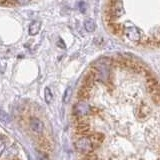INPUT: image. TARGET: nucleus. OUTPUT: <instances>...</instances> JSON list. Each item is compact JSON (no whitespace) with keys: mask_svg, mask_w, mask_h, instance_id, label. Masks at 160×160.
Listing matches in <instances>:
<instances>
[{"mask_svg":"<svg viewBox=\"0 0 160 160\" xmlns=\"http://www.w3.org/2000/svg\"><path fill=\"white\" fill-rule=\"evenodd\" d=\"M37 143H38V146L41 148V150L45 152H49L52 150V146H51V143H50L49 140L46 137H39L37 140Z\"/></svg>","mask_w":160,"mask_h":160,"instance_id":"nucleus-5","label":"nucleus"},{"mask_svg":"<svg viewBox=\"0 0 160 160\" xmlns=\"http://www.w3.org/2000/svg\"><path fill=\"white\" fill-rule=\"evenodd\" d=\"M84 27L86 29V31L93 32L95 30V27H96V25H95V22L92 19H87L86 21L84 22Z\"/></svg>","mask_w":160,"mask_h":160,"instance_id":"nucleus-7","label":"nucleus"},{"mask_svg":"<svg viewBox=\"0 0 160 160\" xmlns=\"http://www.w3.org/2000/svg\"><path fill=\"white\" fill-rule=\"evenodd\" d=\"M122 34L126 37L130 42L134 44L144 43V38L142 35V31L136 26H127L123 29Z\"/></svg>","mask_w":160,"mask_h":160,"instance_id":"nucleus-2","label":"nucleus"},{"mask_svg":"<svg viewBox=\"0 0 160 160\" xmlns=\"http://www.w3.org/2000/svg\"><path fill=\"white\" fill-rule=\"evenodd\" d=\"M102 90V106L80 101L73 116L90 114L102 130L75 131L82 160H160V84L142 65L103 57L90 68Z\"/></svg>","mask_w":160,"mask_h":160,"instance_id":"nucleus-1","label":"nucleus"},{"mask_svg":"<svg viewBox=\"0 0 160 160\" xmlns=\"http://www.w3.org/2000/svg\"><path fill=\"white\" fill-rule=\"evenodd\" d=\"M70 92H71V90H70V88H68V89H67V94H65V97H64V101H67V100H68V96H69Z\"/></svg>","mask_w":160,"mask_h":160,"instance_id":"nucleus-12","label":"nucleus"},{"mask_svg":"<svg viewBox=\"0 0 160 160\" xmlns=\"http://www.w3.org/2000/svg\"><path fill=\"white\" fill-rule=\"evenodd\" d=\"M17 3H19V4H21V5H24V4H27L30 0H15Z\"/></svg>","mask_w":160,"mask_h":160,"instance_id":"nucleus-11","label":"nucleus"},{"mask_svg":"<svg viewBox=\"0 0 160 160\" xmlns=\"http://www.w3.org/2000/svg\"><path fill=\"white\" fill-rule=\"evenodd\" d=\"M59 45H60V46H61L62 48H65V45L63 44V41H62V40H61V39H60V40H59Z\"/></svg>","mask_w":160,"mask_h":160,"instance_id":"nucleus-13","label":"nucleus"},{"mask_svg":"<svg viewBox=\"0 0 160 160\" xmlns=\"http://www.w3.org/2000/svg\"><path fill=\"white\" fill-rule=\"evenodd\" d=\"M10 160H19L18 158H16V157H15V158H11V159H10Z\"/></svg>","mask_w":160,"mask_h":160,"instance_id":"nucleus-14","label":"nucleus"},{"mask_svg":"<svg viewBox=\"0 0 160 160\" xmlns=\"http://www.w3.org/2000/svg\"><path fill=\"white\" fill-rule=\"evenodd\" d=\"M40 27H41V23H40L39 21H33L29 26V34L30 35H36L39 32Z\"/></svg>","mask_w":160,"mask_h":160,"instance_id":"nucleus-6","label":"nucleus"},{"mask_svg":"<svg viewBox=\"0 0 160 160\" xmlns=\"http://www.w3.org/2000/svg\"><path fill=\"white\" fill-rule=\"evenodd\" d=\"M0 121L5 122V123H8L10 121L9 114H7L4 110H1V109H0Z\"/></svg>","mask_w":160,"mask_h":160,"instance_id":"nucleus-9","label":"nucleus"},{"mask_svg":"<svg viewBox=\"0 0 160 160\" xmlns=\"http://www.w3.org/2000/svg\"><path fill=\"white\" fill-rule=\"evenodd\" d=\"M52 93H51V90H50L48 87H46L44 89V98H45V101H46V103H50L52 100Z\"/></svg>","mask_w":160,"mask_h":160,"instance_id":"nucleus-8","label":"nucleus"},{"mask_svg":"<svg viewBox=\"0 0 160 160\" xmlns=\"http://www.w3.org/2000/svg\"><path fill=\"white\" fill-rule=\"evenodd\" d=\"M5 149V141L3 140V138L0 136V155L2 154V152L4 151Z\"/></svg>","mask_w":160,"mask_h":160,"instance_id":"nucleus-10","label":"nucleus"},{"mask_svg":"<svg viewBox=\"0 0 160 160\" xmlns=\"http://www.w3.org/2000/svg\"><path fill=\"white\" fill-rule=\"evenodd\" d=\"M43 128H44V125L41 120L38 119L37 117L31 118V120H30V129H31L34 133L41 134L43 131Z\"/></svg>","mask_w":160,"mask_h":160,"instance_id":"nucleus-4","label":"nucleus"},{"mask_svg":"<svg viewBox=\"0 0 160 160\" xmlns=\"http://www.w3.org/2000/svg\"><path fill=\"white\" fill-rule=\"evenodd\" d=\"M124 13H125V10H124V5L122 1H115L111 5V7H110L108 14L110 15V17L112 18V22H113V20L115 18L121 17Z\"/></svg>","mask_w":160,"mask_h":160,"instance_id":"nucleus-3","label":"nucleus"}]
</instances>
